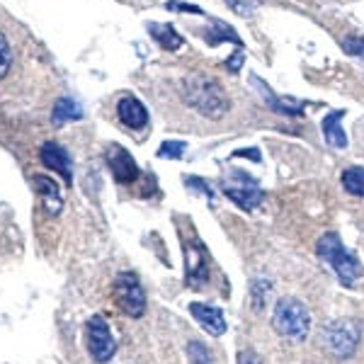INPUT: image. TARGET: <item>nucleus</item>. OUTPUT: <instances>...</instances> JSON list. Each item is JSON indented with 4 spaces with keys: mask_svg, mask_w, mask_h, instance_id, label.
Returning a JSON list of instances; mask_svg holds the SVG:
<instances>
[{
    "mask_svg": "<svg viewBox=\"0 0 364 364\" xmlns=\"http://www.w3.org/2000/svg\"><path fill=\"white\" fill-rule=\"evenodd\" d=\"M190 314L195 316V321L209 333V336L221 338L226 333V318H224V311L219 306L195 301V304H190Z\"/></svg>",
    "mask_w": 364,
    "mask_h": 364,
    "instance_id": "f8f14e48",
    "label": "nucleus"
},
{
    "mask_svg": "<svg viewBox=\"0 0 364 364\" xmlns=\"http://www.w3.org/2000/svg\"><path fill=\"white\" fill-rule=\"evenodd\" d=\"M34 187H37V195H39V199H42L46 214L56 216L63 207L61 187L56 185L54 178H46V175H34Z\"/></svg>",
    "mask_w": 364,
    "mask_h": 364,
    "instance_id": "4468645a",
    "label": "nucleus"
},
{
    "mask_svg": "<svg viewBox=\"0 0 364 364\" xmlns=\"http://www.w3.org/2000/svg\"><path fill=\"white\" fill-rule=\"evenodd\" d=\"M185 182H187L190 187H199V192H202L204 197H209V202L214 199V192H211V187H209L204 180H199V178H185Z\"/></svg>",
    "mask_w": 364,
    "mask_h": 364,
    "instance_id": "bb28decb",
    "label": "nucleus"
},
{
    "mask_svg": "<svg viewBox=\"0 0 364 364\" xmlns=\"http://www.w3.org/2000/svg\"><path fill=\"white\" fill-rule=\"evenodd\" d=\"M340 180H343V187L348 195L364 197V168H360V166L345 168L343 175H340Z\"/></svg>",
    "mask_w": 364,
    "mask_h": 364,
    "instance_id": "6ab92c4d",
    "label": "nucleus"
},
{
    "mask_svg": "<svg viewBox=\"0 0 364 364\" xmlns=\"http://www.w3.org/2000/svg\"><path fill=\"white\" fill-rule=\"evenodd\" d=\"M187 149L185 141H166V144L158 149V156L161 158H182V151Z\"/></svg>",
    "mask_w": 364,
    "mask_h": 364,
    "instance_id": "b1692460",
    "label": "nucleus"
},
{
    "mask_svg": "<svg viewBox=\"0 0 364 364\" xmlns=\"http://www.w3.org/2000/svg\"><path fill=\"white\" fill-rule=\"evenodd\" d=\"M250 83L257 87V92H260V97L265 100V105L272 112H277V114H287V117H299L301 114V109H304V105L301 102H291V100H282L277 97L272 92V87H269L267 83H262L257 75H250Z\"/></svg>",
    "mask_w": 364,
    "mask_h": 364,
    "instance_id": "ddd939ff",
    "label": "nucleus"
},
{
    "mask_svg": "<svg viewBox=\"0 0 364 364\" xmlns=\"http://www.w3.org/2000/svg\"><path fill=\"white\" fill-rule=\"evenodd\" d=\"M228 178L231 180L224 185V195L231 199L236 207L245 209V211L260 207L262 199H265V192L260 190V185H257L255 180L248 178L243 170H231Z\"/></svg>",
    "mask_w": 364,
    "mask_h": 364,
    "instance_id": "423d86ee",
    "label": "nucleus"
},
{
    "mask_svg": "<svg viewBox=\"0 0 364 364\" xmlns=\"http://www.w3.org/2000/svg\"><path fill=\"white\" fill-rule=\"evenodd\" d=\"M187 357H190V364H214V360H211V352L204 348L199 340L187 343Z\"/></svg>",
    "mask_w": 364,
    "mask_h": 364,
    "instance_id": "4be33fe9",
    "label": "nucleus"
},
{
    "mask_svg": "<svg viewBox=\"0 0 364 364\" xmlns=\"http://www.w3.org/2000/svg\"><path fill=\"white\" fill-rule=\"evenodd\" d=\"M360 338H362V328L357 321L352 318H340V321H333L323 328L321 333V340L338 360H348L357 352V345H360Z\"/></svg>",
    "mask_w": 364,
    "mask_h": 364,
    "instance_id": "20e7f679",
    "label": "nucleus"
},
{
    "mask_svg": "<svg viewBox=\"0 0 364 364\" xmlns=\"http://www.w3.org/2000/svg\"><path fill=\"white\" fill-rule=\"evenodd\" d=\"M269 296H272V284H269L267 279H255L250 284V304H252V309H255V311L265 309Z\"/></svg>",
    "mask_w": 364,
    "mask_h": 364,
    "instance_id": "aec40b11",
    "label": "nucleus"
},
{
    "mask_svg": "<svg viewBox=\"0 0 364 364\" xmlns=\"http://www.w3.org/2000/svg\"><path fill=\"white\" fill-rule=\"evenodd\" d=\"M85 340H87V352L97 364H107L114 357L117 343L109 333V326L102 316H92L85 323Z\"/></svg>",
    "mask_w": 364,
    "mask_h": 364,
    "instance_id": "0eeeda50",
    "label": "nucleus"
},
{
    "mask_svg": "<svg viewBox=\"0 0 364 364\" xmlns=\"http://www.w3.org/2000/svg\"><path fill=\"white\" fill-rule=\"evenodd\" d=\"M204 39L211 44V46H216V44H221V42H233V44H243L240 42V37L236 34V29H233L231 25H226V22H221V20H214L211 22V29H204Z\"/></svg>",
    "mask_w": 364,
    "mask_h": 364,
    "instance_id": "f3484780",
    "label": "nucleus"
},
{
    "mask_svg": "<svg viewBox=\"0 0 364 364\" xmlns=\"http://www.w3.org/2000/svg\"><path fill=\"white\" fill-rule=\"evenodd\" d=\"M15 66V51L10 44L8 34L0 32V80H5L10 75V70Z\"/></svg>",
    "mask_w": 364,
    "mask_h": 364,
    "instance_id": "412c9836",
    "label": "nucleus"
},
{
    "mask_svg": "<svg viewBox=\"0 0 364 364\" xmlns=\"http://www.w3.org/2000/svg\"><path fill=\"white\" fill-rule=\"evenodd\" d=\"M238 364H265V362H262V357H257L252 350H243L238 355Z\"/></svg>",
    "mask_w": 364,
    "mask_h": 364,
    "instance_id": "c85d7f7f",
    "label": "nucleus"
},
{
    "mask_svg": "<svg viewBox=\"0 0 364 364\" xmlns=\"http://www.w3.org/2000/svg\"><path fill=\"white\" fill-rule=\"evenodd\" d=\"M105 158H107V166H109V170H112L114 180L119 182V185H132V182H136L139 166L124 146L112 144L107 149V154H105Z\"/></svg>",
    "mask_w": 364,
    "mask_h": 364,
    "instance_id": "1a4fd4ad",
    "label": "nucleus"
},
{
    "mask_svg": "<svg viewBox=\"0 0 364 364\" xmlns=\"http://www.w3.org/2000/svg\"><path fill=\"white\" fill-rule=\"evenodd\" d=\"M83 112H80V105L75 102L73 97H58L54 102V112H51V119L54 124H63V122L70 119H80Z\"/></svg>",
    "mask_w": 364,
    "mask_h": 364,
    "instance_id": "a211bd4d",
    "label": "nucleus"
},
{
    "mask_svg": "<svg viewBox=\"0 0 364 364\" xmlns=\"http://www.w3.org/2000/svg\"><path fill=\"white\" fill-rule=\"evenodd\" d=\"M226 5L240 17H250L255 13V0H226Z\"/></svg>",
    "mask_w": 364,
    "mask_h": 364,
    "instance_id": "393cba45",
    "label": "nucleus"
},
{
    "mask_svg": "<svg viewBox=\"0 0 364 364\" xmlns=\"http://www.w3.org/2000/svg\"><path fill=\"white\" fill-rule=\"evenodd\" d=\"M149 32L166 51H178L182 46V37L173 25H158V22H154V25H149Z\"/></svg>",
    "mask_w": 364,
    "mask_h": 364,
    "instance_id": "dca6fc26",
    "label": "nucleus"
},
{
    "mask_svg": "<svg viewBox=\"0 0 364 364\" xmlns=\"http://www.w3.org/2000/svg\"><path fill=\"white\" fill-rule=\"evenodd\" d=\"M112 294L117 306L124 311L132 318H141L146 314V294L144 287H141L139 277L134 272H119L114 277L112 284Z\"/></svg>",
    "mask_w": 364,
    "mask_h": 364,
    "instance_id": "39448f33",
    "label": "nucleus"
},
{
    "mask_svg": "<svg viewBox=\"0 0 364 364\" xmlns=\"http://www.w3.org/2000/svg\"><path fill=\"white\" fill-rule=\"evenodd\" d=\"M182 97L192 109H197L202 117L221 119L228 112V97L219 80L207 73H190L182 80Z\"/></svg>",
    "mask_w": 364,
    "mask_h": 364,
    "instance_id": "f257e3e1",
    "label": "nucleus"
},
{
    "mask_svg": "<svg viewBox=\"0 0 364 364\" xmlns=\"http://www.w3.org/2000/svg\"><path fill=\"white\" fill-rule=\"evenodd\" d=\"M343 109H333L331 114L323 117L321 129H323V139H326L328 146L333 149H348V136H345V129H343Z\"/></svg>",
    "mask_w": 364,
    "mask_h": 364,
    "instance_id": "2eb2a0df",
    "label": "nucleus"
},
{
    "mask_svg": "<svg viewBox=\"0 0 364 364\" xmlns=\"http://www.w3.org/2000/svg\"><path fill=\"white\" fill-rule=\"evenodd\" d=\"M185 282L190 289H204L209 282V255L199 238L185 245Z\"/></svg>",
    "mask_w": 364,
    "mask_h": 364,
    "instance_id": "6e6552de",
    "label": "nucleus"
},
{
    "mask_svg": "<svg viewBox=\"0 0 364 364\" xmlns=\"http://www.w3.org/2000/svg\"><path fill=\"white\" fill-rule=\"evenodd\" d=\"M39 161H42L44 168H49L61 175L66 185H73V173H70V170H73V163H70V156L63 146H58L56 141H46L42 146V151H39Z\"/></svg>",
    "mask_w": 364,
    "mask_h": 364,
    "instance_id": "9d476101",
    "label": "nucleus"
},
{
    "mask_svg": "<svg viewBox=\"0 0 364 364\" xmlns=\"http://www.w3.org/2000/svg\"><path fill=\"white\" fill-rule=\"evenodd\" d=\"M243 61H245V54L238 49V51H233V54L226 58V68L231 70V73H238V70L243 68Z\"/></svg>",
    "mask_w": 364,
    "mask_h": 364,
    "instance_id": "a878e982",
    "label": "nucleus"
},
{
    "mask_svg": "<svg viewBox=\"0 0 364 364\" xmlns=\"http://www.w3.org/2000/svg\"><path fill=\"white\" fill-rule=\"evenodd\" d=\"M343 49L348 51L350 56L364 58V37L362 34H352V37L343 39Z\"/></svg>",
    "mask_w": 364,
    "mask_h": 364,
    "instance_id": "5701e85b",
    "label": "nucleus"
},
{
    "mask_svg": "<svg viewBox=\"0 0 364 364\" xmlns=\"http://www.w3.org/2000/svg\"><path fill=\"white\" fill-rule=\"evenodd\" d=\"M117 117H119L122 124L127 129H134V132L149 127V109H146L144 102L134 95L119 97V102H117Z\"/></svg>",
    "mask_w": 364,
    "mask_h": 364,
    "instance_id": "9b49d317",
    "label": "nucleus"
},
{
    "mask_svg": "<svg viewBox=\"0 0 364 364\" xmlns=\"http://www.w3.org/2000/svg\"><path fill=\"white\" fill-rule=\"evenodd\" d=\"M316 252H318L321 260L338 274V279L343 287H352L357 279H360V274H362L360 260L345 248V243L340 240L336 231L323 233L318 238V245H316Z\"/></svg>",
    "mask_w": 364,
    "mask_h": 364,
    "instance_id": "f03ea898",
    "label": "nucleus"
},
{
    "mask_svg": "<svg viewBox=\"0 0 364 364\" xmlns=\"http://www.w3.org/2000/svg\"><path fill=\"white\" fill-rule=\"evenodd\" d=\"M168 10H180V13H195V15H202V8L197 5H190V3H166Z\"/></svg>",
    "mask_w": 364,
    "mask_h": 364,
    "instance_id": "cd10ccee",
    "label": "nucleus"
},
{
    "mask_svg": "<svg viewBox=\"0 0 364 364\" xmlns=\"http://www.w3.org/2000/svg\"><path fill=\"white\" fill-rule=\"evenodd\" d=\"M272 326L282 338H289L299 343V340H304L309 336L311 314L299 299H291V296L279 299L272 314Z\"/></svg>",
    "mask_w": 364,
    "mask_h": 364,
    "instance_id": "7ed1b4c3",
    "label": "nucleus"
}]
</instances>
